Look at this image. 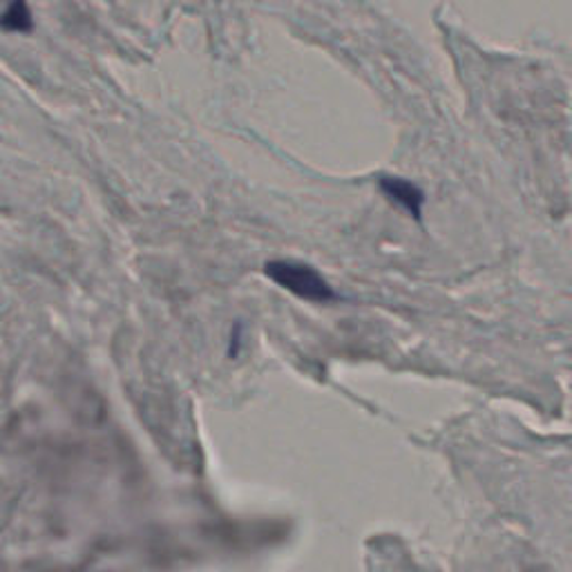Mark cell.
<instances>
[{"mask_svg":"<svg viewBox=\"0 0 572 572\" xmlns=\"http://www.w3.org/2000/svg\"><path fill=\"white\" fill-rule=\"evenodd\" d=\"M267 275L289 293L311 300V302H327L333 298L331 287L324 278L307 264L300 262H271L267 264Z\"/></svg>","mask_w":572,"mask_h":572,"instance_id":"6da1fadb","label":"cell"},{"mask_svg":"<svg viewBox=\"0 0 572 572\" xmlns=\"http://www.w3.org/2000/svg\"><path fill=\"white\" fill-rule=\"evenodd\" d=\"M380 188L385 190V193L390 195V200H394L399 207L410 211L414 218L421 215L423 193L414 183L397 179V177H383V179H380Z\"/></svg>","mask_w":572,"mask_h":572,"instance_id":"7a4b0ae2","label":"cell"},{"mask_svg":"<svg viewBox=\"0 0 572 572\" xmlns=\"http://www.w3.org/2000/svg\"><path fill=\"white\" fill-rule=\"evenodd\" d=\"M0 28L12 32H28L32 28V14L26 6H10L3 14H0Z\"/></svg>","mask_w":572,"mask_h":572,"instance_id":"3957f363","label":"cell"}]
</instances>
